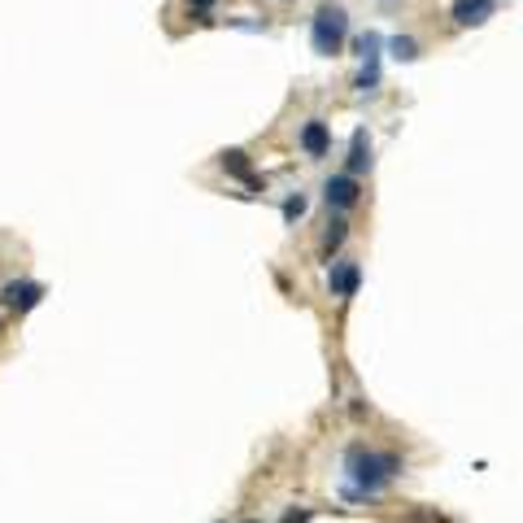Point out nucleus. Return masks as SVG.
<instances>
[{
  "label": "nucleus",
  "instance_id": "obj_1",
  "mask_svg": "<svg viewBox=\"0 0 523 523\" xmlns=\"http://www.w3.org/2000/svg\"><path fill=\"white\" fill-rule=\"evenodd\" d=\"M344 36H349V18H344V9L323 5L319 14H314V22H310V44H314V53H323V57L341 53Z\"/></svg>",
  "mask_w": 523,
  "mask_h": 523
},
{
  "label": "nucleus",
  "instance_id": "obj_2",
  "mask_svg": "<svg viewBox=\"0 0 523 523\" xmlns=\"http://www.w3.org/2000/svg\"><path fill=\"white\" fill-rule=\"evenodd\" d=\"M349 467H354V480H358L354 493H375V488L397 471V458H375V454H363V449H358V454L349 458Z\"/></svg>",
  "mask_w": 523,
  "mask_h": 523
},
{
  "label": "nucleus",
  "instance_id": "obj_3",
  "mask_svg": "<svg viewBox=\"0 0 523 523\" xmlns=\"http://www.w3.org/2000/svg\"><path fill=\"white\" fill-rule=\"evenodd\" d=\"M0 297H5L9 310H31V305L44 297V288H40V283H31V280H14V283H5V292H0Z\"/></svg>",
  "mask_w": 523,
  "mask_h": 523
},
{
  "label": "nucleus",
  "instance_id": "obj_4",
  "mask_svg": "<svg viewBox=\"0 0 523 523\" xmlns=\"http://www.w3.org/2000/svg\"><path fill=\"white\" fill-rule=\"evenodd\" d=\"M358 201V183H354V175H336V179H327V205H336V210H344V205Z\"/></svg>",
  "mask_w": 523,
  "mask_h": 523
},
{
  "label": "nucleus",
  "instance_id": "obj_5",
  "mask_svg": "<svg viewBox=\"0 0 523 523\" xmlns=\"http://www.w3.org/2000/svg\"><path fill=\"white\" fill-rule=\"evenodd\" d=\"M493 14V0H458L454 5V22L458 26H476V22H484Z\"/></svg>",
  "mask_w": 523,
  "mask_h": 523
},
{
  "label": "nucleus",
  "instance_id": "obj_6",
  "mask_svg": "<svg viewBox=\"0 0 523 523\" xmlns=\"http://www.w3.org/2000/svg\"><path fill=\"white\" fill-rule=\"evenodd\" d=\"M302 144H305V153H310V158H323V153H327V144H332V136H327V127H323V122H305Z\"/></svg>",
  "mask_w": 523,
  "mask_h": 523
},
{
  "label": "nucleus",
  "instance_id": "obj_7",
  "mask_svg": "<svg viewBox=\"0 0 523 523\" xmlns=\"http://www.w3.org/2000/svg\"><path fill=\"white\" fill-rule=\"evenodd\" d=\"M354 288H358V266H354V262H344L341 271L332 275V292H341V297H354Z\"/></svg>",
  "mask_w": 523,
  "mask_h": 523
},
{
  "label": "nucleus",
  "instance_id": "obj_8",
  "mask_svg": "<svg viewBox=\"0 0 523 523\" xmlns=\"http://www.w3.org/2000/svg\"><path fill=\"white\" fill-rule=\"evenodd\" d=\"M366 166H371V144H366V136L358 131V136H354V153H349V175H363Z\"/></svg>",
  "mask_w": 523,
  "mask_h": 523
},
{
  "label": "nucleus",
  "instance_id": "obj_9",
  "mask_svg": "<svg viewBox=\"0 0 523 523\" xmlns=\"http://www.w3.org/2000/svg\"><path fill=\"white\" fill-rule=\"evenodd\" d=\"M222 166H227L231 175H241V179H249V183H253V188H258V179L249 175V158H244L241 149H231V153H222Z\"/></svg>",
  "mask_w": 523,
  "mask_h": 523
},
{
  "label": "nucleus",
  "instance_id": "obj_10",
  "mask_svg": "<svg viewBox=\"0 0 523 523\" xmlns=\"http://www.w3.org/2000/svg\"><path fill=\"white\" fill-rule=\"evenodd\" d=\"M375 83H380V61L366 57V70L358 75V87H363V92H375Z\"/></svg>",
  "mask_w": 523,
  "mask_h": 523
},
{
  "label": "nucleus",
  "instance_id": "obj_11",
  "mask_svg": "<svg viewBox=\"0 0 523 523\" xmlns=\"http://www.w3.org/2000/svg\"><path fill=\"white\" fill-rule=\"evenodd\" d=\"M393 53H397L402 61H410V57H419V44L405 40V36H397V40H393Z\"/></svg>",
  "mask_w": 523,
  "mask_h": 523
},
{
  "label": "nucleus",
  "instance_id": "obj_12",
  "mask_svg": "<svg viewBox=\"0 0 523 523\" xmlns=\"http://www.w3.org/2000/svg\"><path fill=\"white\" fill-rule=\"evenodd\" d=\"M358 53H363V57H380V36H375V31H366L363 40H358Z\"/></svg>",
  "mask_w": 523,
  "mask_h": 523
},
{
  "label": "nucleus",
  "instance_id": "obj_13",
  "mask_svg": "<svg viewBox=\"0 0 523 523\" xmlns=\"http://www.w3.org/2000/svg\"><path fill=\"white\" fill-rule=\"evenodd\" d=\"M283 214H288V219H302V214H305V201H302V197H297V201H288V205H283Z\"/></svg>",
  "mask_w": 523,
  "mask_h": 523
},
{
  "label": "nucleus",
  "instance_id": "obj_14",
  "mask_svg": "<svg viewBox=\"0 0 523 523\" xmlns=\"http://www.w3.org/2000/svg\"><path fill=\"white\" fill-rule=\"evenodd\" d=\"M197 5H210V0H197Z\"/></svg>",
  "mask_w": 523,
  "mask_h": 523
}]
</instances>
